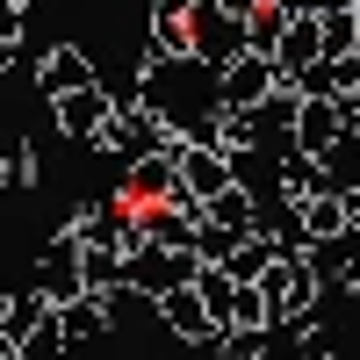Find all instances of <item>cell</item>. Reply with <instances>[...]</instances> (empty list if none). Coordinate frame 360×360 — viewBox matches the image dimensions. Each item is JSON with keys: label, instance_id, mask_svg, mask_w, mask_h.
I'll list each match as a JSON object with an SVG mask.
<instances>
[{"label": "cell", "instance_id": "obj_1", "mask_svg": "<svg viewBox=\"0 0 360 360\" xmlns=\"http://www.w3.org/2000/svg\"><path fill=\"white\" fill-rule=\"evenodd\" d=\"M137 94L152 101V108L166 115V123H173L180 137H188V130L202 123V115L224 101V94H217V65H209V58H195V51H188V58H144Z\"/></svg>", "mask_w": 360, "mask_h": 360}, {"label": "cell", "instance_id": "obj_21", "mask_svg": "<svg viewBox=\"0 0 360 360\" xmlns=\"http://www.w3.org/2000/svg\"><path fill=\"white\" fill-rule=\"evenodd\" d=\"M231 245H238V231H224V224H202L195 231V252L202 259H231Z\"/></svg>", "mask_w": 360, "mask_h": 360}, {"label": "cell", "instance_id": "obj_24", "mask_svg": "<svg viewBox=\"0 0 360 360\" xmlns=\"http://www.w3.org/2000/svg\"><path fill=\"white\" fill-rule=\"evenodd\" d=\"M353 8H360V0H353Z\"/></svg>", "mask_w": 360, "mask_h": 360}, {"label": "cell", "instance_id": "obj_15", "mask_svg": "<svg viewBox=\"0 0 360 360\" xmlns=\"http://www.w3.org/2000/svg\"><path fill=\"white\" fill-rule=\"evenodd\" d=\"M79 281H86V295L123 288L130 281V252L123 245H79Z\"/></svg>", "mask_w": 360, "mask_h": 360}, {"label": "cell", "instance_id": "obj_12", "mask_svg": "<svg viewBox=\"0 0 360 360\" xmlns=\"http://www.w3.org/2000/svg\"><path fill=\"white\" fill-rule=\"evenodd\" d=\"M51 310H58V303H51V295H44L37 281H29L22 295H0V353H15V346H22L29 332H37V324H44Z\"/></svg>", "mask_w": 360, "mask_h": 360}, {"label": "cell", "instance_id": "obj_20", "mask_svg": "<svg viewBox=\"0 0 360 360\" xmlns=\"http://www.w3.org/2000/svg\"><path fill=\"white\" fill-rule=\"evenodd\" d=\"M295 360H332V332H324L317 317L295 324Z\"/></svg>", "mask_w": 360, "mask_h": 360}, {"label": "cell", "instance_id": "obj_5", "mask_svg": "<svg viewBox=\"0 0 360 360\" xmlns=\"http://www.w3.org/2000/svg\"><path fill=\"white\" fill-rule=\"evenodd\" d=\"M295 144L317 159H332L339 144H353V123H346V101L339 94H303V108H295Z\"/></svg>", "mask_w": 360, "mask_h": 360}, {"label": "cell", "instance_id": "obj_4", "mask_svg": "<svg viewBox=\"0 0 360 360\" xmlns=\"http://www.w3.org/2000/svg\"><path fill=\"white\" fill-rule=\"evenodd\" d=\"M274 86H281L274 51H238L231 65H217V94H224V108H259Z\"/></svg>", "mask_w": 360, "mask_h": 360}, {"label": "cell", "instance_id": "obj_10", "mask_svg": "<svg viewBox=\"0 0 360 360\" xmlns=\"http://www.w3.org/2000/svg\"><path fill=\"white\" fill-rule=\"evenodd\" d=\"M317 58H324V29H317V15H295L281 37H274V72L295 86V79L317 65Z\"/></svg>", "mask_w": 360, "mask_h": 360}, {"label": "cell", "instance_id": "obj_6", "mask_svg": "<svg viewBox=\"0 0 360 360\" xmlns=\"http://www.w3.org/2000/svg\"><path fill=\"white\" fill-rule=\"evenodd\" d=\"M159 324H166L180 346H217V332H224L217 310L202 303V288H195V281H180V288H166V295H159Z\"/></svg>", "mask_w": 360, "mask_h": 360}, {"label": "cell", "instance_id": "obj_19", "mask_svg": "<svg viewBox=\"0 0 360 360\" xmlns=\"http://www.w3.org/2000/svg\"><path fill=\"white\" fill-rule=\"evenodd\" d=\"M15 353H22V360H65V353H72V339H65V324H58V310H51V317H44V324H37V332H29Z\"/></svg>", "mask_w": 360, "mask_h": 360}, {"label": "cell", "instance_id": "obj_18", "mask_svg": "<svg viewBox=\"0 0 360 360\" xmlns=\"http://www.w3.org/2000/svg\"><path fill=\"white\" fill-rule=\"evenodd\" d=\"M217 360H266V324H224Z\"/></svg>", "mask_w": 360, "mask_h": 360}, {"label": "cell", "instance_id": "obj_16", "mask_svg": "<svg viewBox=\"0 0 360 360\" xmlns=\"http://www.w3.org/2000/svg\"><path fill=\"white\" fill-rule=\"evenodd\" d=\"M303 231H310V245H324V238H346L353 231V209H346V188H324L303 202Z\"/></svg>", "mask_w": 360, "mask_h": 360}, {"label": "cell", "instance_id": "obj_14", "mask_svg": "<svg viewBox=\"0 0 360 360\" xmlns=\"http://www.w3.org/2000/svg\"><path fill=\"white\" fill-rule=\"evenodd\" d=\"M259 195H252V180H231L224 195H209V224H224V231H238V238H252L259 231Z\"/></svg>", "mask_w": 360, "mask_h": 360}, {"label": "cell", "instance_id": "obj_7", "mask_svg": "<svg viewBox=\"0 0 360 360\" xmlns=\"http://www.w3.org/2000/svg\"><path fill=\"white\" fill-rule=\"evenodd\" d=\"M324 188H339V180H332V159L303 152V144H288V152L274 159V195H281V202L303 209V202H310V195H324Z\"/></svg>", "mask_w": 360, "mask_h": 360}, {"label": "cell", "instance_id": "obj_23", "mask_svg": "<svg viewBox=\"0 0 360 360\" xmlns=\"http://www.w3.org/2000/svg\"><path fill=\"white\" fill-rule=\"evenodd\" d=\"M0 188H8V152H0Z\"/></svg>", "mask_w": 360, "mask_h": 360}, {"label": "cell", "instance_id": "obj_8", "mask_svg": "<svg viewBox=\"0 0 360 360\" xmlns=\"http://www.w3.org/2000/svg\"><path fill=\"white\" fill-rule=\"evenodd\" d=\"M37 288L51 295V303H72V295L86 288V281H79V238H72V231H58L51 245L37 252Z\"/></svg>", "mask_w": 360, "mask_h": 360}, {"label": "cell", "instance_id": "obj_22", "mask_svg": "<svg viewBox=\"0 0 360 360\" xmlns=\"http://www.w3.org/2000/svg\"><path fill=\"white\" fill-rule=\"evenodd\" d=\"M346 123H353V144H360V108H353V115H346Z\"/></svg>", "mask_w": 360, "mask_h": 360}, {"label": "cell", "instance_id": "obj_3", "mask_svg": "<svg viewBox=\"0 0 360 360\" xmlns=\"http://www.w3.org/2000/svg\"><path fill=\"white\" fill-rule=\"evenodd\" d=\"M51 115H58V137H65V144H94V130L115 115V86L86 79V86H72V94H58Z\"/></svg>", "mask_w": 360, "mask_h": 360}, {"label": "cell", "instance_id": "obj_13", "mask_svg": "<svg viewBox=\"0 0 360 360\" xmlns=\"http://www.w3.org/2000/svg\"><path fill=\"white\" fill-rule=\"evenodd\" d=\"M58 324H65V339L72 346H101L108 332H115V317H108V303H101V295H72V303H58Z\"/></svg>", "mask_w": 360, "mask_h": 360}, {"label": "cell", "instance_id": "obj_17", "mask_svg": "<svg viewBox=\"0 0 360 360\" xmlns=\"http://www.w3.org/2000/svg\"><path fill=\"white\" fill-rule=\"evenodd\" d=\"M317 29H324V58H332V51H353V44H360V8L339 0V8L317 15Z\"/></svg>", "mask_w": 360, "mask_h": 360}, {"label": "cell", "instance_id": "obj_2", "mask_svg": "<svg viewBox=\"0 0 360 360\" xmlns=\"http://www.w3.org/2000/svg\"><path fill=\"white\" fill-rule=\"evenodd\" d=\"M188 144V137H180ZM180 144H159V152H137V159H123V180H115V195H123L130 209H144V202H166L173 188H180Z\"/></svg>", "mask_w": 360, "mask_h": 360}, {"label": "cell", "instance_id": "obj_9", "mask_svg": "<svg viewBox=\"0 0 360 360\" xmlns=\"http://www.w3.org/2000/svg\"><path fill=\"white\" fill-rule=\"evenodd\" d=\"M86 79H101L94 58H86V44H51L44 65H37V94L58 101V94H72V86H86Z\"/></svg>", "mask_w": 360, "mask_h": 360}, {"label": "cell", "instance_id": "obj_11", "mask_svg": "<svg viewBox=\"0 0 360 360\" xmlns=\"http://www.w3.org/2000/svg\"><path fill=\"white\" fill-rule=\"evenodd\" d=\"M180 180H188V195H224L231 180H238V166H231V152H217V144H180Z\"/></svg>", "mask_w": 360, "mask_h": 360}]
</instances>
